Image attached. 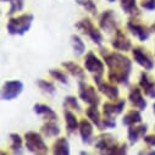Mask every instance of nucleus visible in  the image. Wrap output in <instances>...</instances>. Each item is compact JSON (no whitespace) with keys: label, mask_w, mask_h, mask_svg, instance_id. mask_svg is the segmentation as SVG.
<instances>
[{"label":"nucleus","mask_w":155,"mask_h":155,"mask_svg":"<svg viewBox=\"0 0 155 155\" xmlns=\"http://www.w3.org/2000/svg\"><path fill=\"white\" fill-rule=\"evenodd\" d=\"M105 64L109 67L107 77L112 83H121L128 86V80L132 70V62L128 58L119 53H107L104 49L101 50Z\"/></svg>","instance_id":"1"},{"label":"nucleus","mask_w":155,"mask_h":155,"mask_svg":"<svg viewBox=\"0 0 155 155\" xmlns=\"http://www.w3.org/2000/svg\"><path fill=\"white\" fill-rule=\"evenodd\" d=\"M95 148L103 154H125L127 151V145H119L115 137L111 134H101L95 140Z\"/></svg>","instance_id":"2"},{"label":"nucleus","mask_w":155,"mask_h":155,"mask_svg":"<svg viewBox=\"0 0 155 155\" xmlns=\"http://www.w3.org/2000/svg\"><path fill=\"white\" fill-rule=\"evenodd\" d=\"M32 22H33V15L23 14L21 16L10 18L6 25V28L8 32L12 35H23L26 32L29 31Z\"/></svg>","instance_id":"3"},{"label":"nucleus","mask_w":155,"mask_h":155,"mask_svg":"<svg viewBox=\"0 0 155 155\" xmlns=\"http://www.w3.org/2000/svg\"><path fill=\"white\" fill-rule=\"evenodd\" d=\"M84 67L86 70L93 74L94 81L97 84L101 82V77L104 73V62L92 51L87 53L86 59H84Z\"/></svg>","instance_id":"4"},{"label":"nucleus","mask_w":155,"mask_h":155,"mask_svg":"<svg viewBox=\"0 0 155 155\" xmlns=\"http://www.w3.org/2000/svg\"><path fill=\"white\" fill-rule=\"evenodd\" d=\"M26 148L33 154H47L48 147L44 143L42 136L37 132H27L25 134Z\"/></svg>","instance_id":"5"},{"label":"nucleus","mask_w":155,"mask_h":155,"mask_svg":"<svg viewBox=\"0 0 155 155\" xmlns=\"http://www.w3.org/2000/svg\"><path fill=\"white\" fill-rule=\"evenodd\" d=\"M74 27L77 29H80L83 34H87L91 39L97 44V45H101L103 44V35L100 33V31L98 28H95V26L93 25V22L89 18H83L80 22H77L74 25Z\"/></svg>","instance_id":"6"},{"label":"nucleus","mask_w":155,"mask_h":155,"mask_svg":"<svg viewBox=\"0 0 155 155\" xmlns=\"http://www.w3.org/2000/svg\"><path fill=\"white\" fill-rule=\"evenodd\" d=\"M78 95H80V98L84 103H87L89 105L98 106L99 103H100V98H99L95 88L93 86H89L84 81H80V84H78Z\"/></svg>","instance_id":"7"},{"label":"nucleus","mask_w":155,"mask_h":155,"mask_svg":"<svg viewBox=\"0 0 155 155\" xmlns=\"http://www.w3.org/2000/svg\"><path fill=\"white\" fill-rule=\"evenodd\" d=\"M23 91V83L21 81H8L3 84L2 88V99L12 100L17 98Z\"/></svg>","instance_id":"8"},{"label":"nucleus","mask_w":155,"mask_h":155,"mask_svg":"<svg viewBox=\"0 0 155 155\" xmlns=\"http://www.w3.org/2000/svg\"><path fill=\"white\" fill-rule=\"evenodd\" d=\"M132 54L134 58V61L140 65L144 70H151L154 67V61L151 60V58L144 51V49L139 48V47H134L132 49Z\"/></svg>","instance_id":"9"},{"label":"nucleus","mask_w":155,"mask_h":155,"mask_svg":"<svg viewBox=\"0 0 155 155\" xmlns=\"http://www.w3.org/2000/svg\"><path fill=\"white\" fill-rule=\"evenodd\" d=\"M111 47L114 49H116V50L128 51L132 48V43L120 29H116L115 37L112 38V41H111Z\"/></svg>","instance_id":"10"},{"label":"nucleus","mask_w":155,"mask_h":155,"mask_svg":"<svg viewBox=\"0 0 155 155\" xmlns=\"http://www.w3.org/2000/svg\"><path fill=\"white\" fill-rule=\"evenodd\" d=\"M127 28L134 37L138 38L140 42H145L150 35V29L149 28H147L145 26H143L140 23H137L134 21H130L127 23Z\"/></svg>","instance_id":"11"},{"label":"nucleus","mask_w":155,"mask_h":155,"mask_svg":"<svg viewBox=\"0 0 155 155\" xmlns=\"http://www.w3.org/2000/svg\"><path fill=\"white\" fill-rule=\"evenodd\" d=\"M126 105L125 100H115V103H105L103 105V112L105 117H114L124 111Z\"/></svg>","instance_id":"12"},{"label":"nucleus","mask_w":155,"mask_h":155,"mask_svg":"<svg viewBox=\"0 0 155 155\" xmlns=\"http://www.w3.org/2000/svg\"><path fill=\"white\" fill-rule=\"evenodd\" d=\"M128 99H130V103L134 106V107H137L138 110H145V107H147V101H145V99L143 98V95H142V91H140V88L139 87H133V88H131V91H130V94H128Z\"/></svg>","instance_id":"13"},{"label":"nucleus","mask_w":155,"mask_h":155,"mask_svg":"<svg viewBox=\"0 0 155 155\" xmlns=\"http://www.w3.org/2000/svg\"><path fill=\"white\" fill-rule=\"evenodd\" d=\"M139 87L144 91V94H145V95H148V97L151 98V99L155 98V82L148 76L147 72H142V73H140Z\"/></svg>","instance_id":"14"},{"label":"nucleus","mask_w":155,"mask_h":155,"mask_svg":"<svg viewBox=\"0 0 155 155\" xmlns=\"http://www.w3.org/2000/svg\"><path fill=\"white\" fill-rule=\"evenodd\" d=\"M99 26H100L101 29H104V31H106V32H110L111 29L115 28L116 22H115V16H114L112 10H106V11H104V12L100 15Z\"/></svg>","instance_id":"15"},{"label":"nucleus","mask_w":155,"mask_h":155,"mask_svg":"<svg viewBox=\"0 0 155 155\" xmlns=\"http://www.w3.org/2000/svg\"><path fill=\"white\" fill-rule=\"evenodd\" d=\"M98 88H99V91H100L106 98H109L110 100H117V99H119L120 92H119L117 87H115L114 84H111V83H105V82H100V83L98 84Z\"/></svg>","instance_id":"16"},{"label":"nucleus","mask_w":155,"mask_h":155,"mask_svg":"<svg viewBox=\"0 0 155 155\" xmlns=\"http://www.w3.org/2000/svg\"><path fill=\"white\" fill-rule=\"evenodd\" d=\"M64 116H65V122H66V131L68 134H72L76 132V130L80 128V124L77 121V117L73 112L70 111V109L64 110Z\"/></svg>","instance_id":"17"},{"label":"nucleus","mask_w":155,"mask_h":155,"mask_svg":"<svg viewBox=\"0 0 155 155\" xmlns=\"http://www.w3.org/2000/svg\"><path fill=\"white\" fill-rule=\"evenodd\" d=\"M80 134L82 137V142L83 143H92V138H93V126L88 120H82L80 122Z\"/></svg>","instance_id":"18"},{"label":"nucleus","mask_w":155,"mask_h":155,"mask_svg":"<svg viewBox=\"0 0 155 155\" xmlns=\"http://www.w3.org/2000/svg\"><path fill=\"white\" fill-rule=\"evenodd\" d=\"M147 130H148V126L147 125H140L138 127H136L133 125L130 126V128H128V140H130V143L131 144L137 143L139 140V138L144 137Z\"/></svg>","instance_id":"19"},{"label":"nucleus","mask_w":155,"mask_h":155,"mask_svg":"<svg viewBox=\"0 0 155 155\" xmlns=\"http://www.w3.org/2000/svg\"><path fill=\"white\" fill-rule=\"evenodd\" d=\"M33 110H34V112H35L37 115H42V116H44V117L48 119V120H55V121H56V119H58L56 112H55L51 107H49L48 105H44V104H35V105L33 106Z\"/></svg>","instance_id":"20"},{"label":"nucleus","mask_w":155,"mask_h":155,"mask_svg":"<svg viewBox=\"0 0 155 155\" xmlns=\"http://www.w3.org/2000/svg\"><path fill=\"white\" fill-rule=\"evenodd\" d=\"M62 66L73 76V77H77V78H80L81 81H83L86 78V74H84V71L83 68L80 66V65H77L74 62H71V61H65L62 62Z\"/></svg>","instance_id":"21"},{"label":"nucleus","mask_w":155,"mask_h":155,"mask_svg":"<svg viewBox=\"0 0 155 155\" xmlns=\"http://www.w3.org/2000/svg\"><path fill=\"white\" fill-rule=\"evenodd\" d=\"M53 154L58 155H68L70 154V144L66 138H59L53 144Z\"/></svg>","instance_id":"22"},{"label":"nucleus","mask_w":155,"mask_h":155,"mask_svg":"<svg viewBox=\"0 0 155 155\" xmlns=\"http://www.w3.org/2000/svg\"><path fill=\"white\" fill-rule=\"evenodd\" d=\"M88 119L99 128V130H103V119L100 117V112L98 110V107L95 105H91V107L87 109L86 111Z\"/></svg>","instance_id":"23"},{"label":"nucleus","mask_w":155,"mask_h":155,"mask_svg":"<svg viewBox=\"0 0 155 155\" xmlns=\"http://www.w3.org/2000/svg\"><path fill=\"white\" fill-rule=\"evenodd\" d=\"M120 5H121V9L127 14V15H131V16H139L140 11L137 6V3L136 0H121L120 2Z\"/></svg>","instance_id":"24"},{"label":"nucleus","mask_w":155,"mask_h":155,"mask_svg":"<svg viewBox=\"0 0 155 155\" xmlns=\"http://www.w3.org/2000/svg\"><path fill=\"white\" fill-rule=\"evenodd\" d=\"M61 132L60 127L55 124V120H50L42 126V133L47 137H56Z\"/></svg>","instance_id":"25"},{"label":"nucleus","mask_w":155,"mask_h":155,"mask_svg":"<svg viewBox=\"0 0 155 155\" xmlns=\"http://www.w3.org/2000/svg\"><path fill=\"white\" fill-rule=\"evenodd\" d=\"M142 121V115L139 112V110H130L122 120L124 125L126 126H132L136 124H139Z\"/></svg>","instance_id":"26"},{"label":"nucleus","mask_w":155,"mask_h":155,"mask_svg":"<svg viewBox=\"0 0 155 155\" xmlns=\"http://www.w3.org/2000/svg\"><path fill=\"white\" fill-rule=\"evenodd\" d=\"M71 44H72V48H73V53H74L77 56L82 55V54L86 51V45H84V43H83V41L81 39L80 35L72 34V35H71Z\"/></svg>","instance_id":"27"},{"label":"nucleus","mask_w":155,"mask_h":155,"mask_svg":"<svg viewBox=\"0 0 155 155\" xmlns=\"http://www.w3.org/2000/svg\"><path fill=\"white\" fill-rule=\"evenodd\" d=\"M11 138V150L14 154H22V138L20 137V134L17 133H11L10 134Z\"/></svg>","instance_id":"28"},{"label":"nucleus","mask_w":155,"mask_h":155,"mask_svg":"<svg viewBox=\"0 0 155 155\" xmlns=\"http://www.w3.org/2000/svg\"><path fill=\"white\" fill-rule=\"evenodd\" d=\"M37 86L39 87L44 93H47V94H54L56 92L55 86L51 82H48L45 80H38L37 81Z\"/></svg>","instance_id":"29"},{"label":"nucleus","mask_w":155,"mask_h":155,"mask_svg":"<svg viewBox=\"0 0 155 155\" xmlns=\"http://www.w3.org/2000/svg\"><path fill=\"white\" fill-rule=\"evenodd\" d=\"M76 3L83 6L88 12H91L92 15H97V5L95 3L93 2V0H76Z\"/></svg>","instance_id":"30"},{"label":"nucleus","mask_w":155,"mask_h":155,"mask_svg":"<svg viewBox=\"0 0 155 155\" xmlns=\"http://www.w3.org/2000/svg\"><path fill=\"white\" fill-rule=\"evenodd\" d=\"M64 107L65 109H72V110H76L78 112L81 111V106L74 97H66L64 100Z\"/></svg>","instance_id":"31"},{"label":"nucleus","mask_w":155,"mask_h":155,"mask_svg":"<svg viewBox=\"0 0 155 155\" xmlns=\"http://www.w3.org/2000/svg\"><path fill=\"white\" fill-rule=\"evenodd\" d=\"M49 74L53 77L54 80H56V81H59V82H61L64 84H67V82H68L67 81V76L62 71H60V70H50Z\"/></svg>","instance_id":"32"},{"label":"nucleus","mask_w":155,"mask_h":155,"mask_svg":"<svg viewBox=\"0 0 155 155\" xmlns=\"http://www.w3.org/2000/svg\"><path fill=\"white\" fill-rule=\"evenodd\" d=\"M10 2V11H9V15H14L15 12L17 11H21L23 9V0H9Z\"/></svg>","instance_id":"33"},{"label":"nucleus","mask_w":155,"mask_h":155,"mask_svg":"<svg viewBox=\"0 0 155 155\" xmlns=\"http://www.w3.org/2000/svg\"><path fill=\"white\" fill-rule=\"evenodd\" d=\"M116 126V121L114 120V117H105L103 119V130L105 128H114Z\"/></svg>","instance_id":"34"},{"label":"nucleus","mask_w":155,"mask_h":155,"mask_svg":"<svg viewBox=\"0 0 155 155\" xmlns=\"http://www.w3.org/2000/svg\"><path fill=\"white\" fill-rule=\"evenodd\" d=\"M140 6L145 10H154L155 9V0H142Z\"/></svg>","instance_id":"35"},{"label":"nucleus","mask_w":155,"mask_h":155,"mask_svg":"<svg viewBox=\"0 0 155 155\" xmlns=\"http://www.w3.org/2000/svg\"><path fill=\"white\" fill-rule=\"evenodd\" d=\"M144 142L150 145V147H155V134H148V136H144L143 137Z\"/></svg>","instance_id":"36"},{"label":"nucleus","mask_w":155,"mask_h":155,"mask_svg":"<svg viewBox=\"0 0 155 155\" xmlns=\"http://www.w3.org/2000/svg\"><path fill=\"white\" fill-rule=\"evenodd\" d=\"M139 154H151V155H154V154H155V150H150V151H148V150H142V151H139Z\"/></svg>","instance_id":"37"},{"label":"nucleus","mask_w":155,"mask_h":155,"mask_svg":"<svg viewBox=\"0 0 155 155\" xmlns=\"http://www.w3.org/2000/svg\"><path fill=\"white\" fill-rule=\"evenodd\" d=\"M150 31H151V32H155V23H154V25H151V27H150Z\"/></svg>","instance_id":"38"},{"label":"nucleus","mask_w":155,"mask_h":155,"mask_svg":"<svg viewBox=\"0 0 155 155\" xmlns=\"http://www.w3.org/2000/svg\"><path fill=\"white\" fill-rule=\"evenodd\" d=\"M153 110H154V114H155V104L153 105Z\"/></svg>","instance_id":"39"},{"label":"nucleus","mask_w":155,"mask_h":155,"mask_svg":"<svg viewBox=\"0 0 155 155\" xmlns=\"http://www.w3.org/2000/svg\"><path fill=\"white\" fill-rule=\"evenodd\" d=\"M107 2H109V3H114V2H115V0H107Z\"/></svg>","instance_id":"40"},{"label":"nucleus","mask_w":155,"mask_h":155,"mask_svg":"<svg viewBox=\"0 0 155 155\" xmlns=\"http://www.w3.org/2000/svg\"><path fill=\"white\" fill-rule=\"evenodd\" d=\"M3 2H9V0H3Z\"/></svg>","instance_id":"41"}]
</instances>
